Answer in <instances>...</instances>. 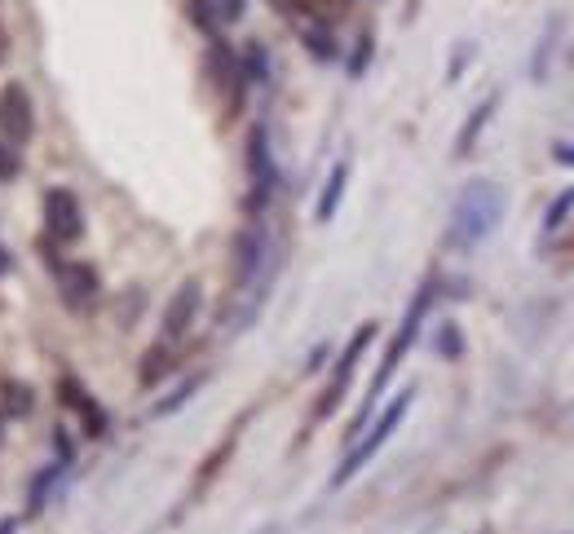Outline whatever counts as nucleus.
Instances as JSON below:
<instances>
[{"instance_id": "1", "label": "nucleus", "mask_w": 574, "mask_h": 534, "mask_svg": "<svg viewBox=\"0 0 574 534\" xmlns=\"http://www.w3.org/2000/svg\"><path fill=\"white\" fill-rule=\"evenodd\" d=\"M499 217H504V190H499L495 181H469V186L460 190V199H455V208H451L446 243L460 248V252H469L499 226Z\"/></svg>"}, {"instance_id": "2", "label": "nucleus", "mask_w": 574, "mask_h": 534, "mask_svg": "<svg viewBox=\"0 0 574 534\" xmlns=\"http://www.w3.org/2000/svg\"><path fill=\"white\" fill-rule=\"evenodd\" d=\"M433 296H438V283H424L416 296H411V305H407V314H402V327H398V336H393V345H389V354L385 362H380V371H376V380H371V393H367V407L363 415H358V424H354V433H363V424H367V415L371 407H376V398L385 393V384L393 380V371L402 367V358H407V349L416 345V336H420V323L429 318V309H433Z\"/></svg>"}, {"instance_id": "3", "label": "nucleus", "mask_w": 574, "mask_h": 534, "mask_svg": "<svg viewBox=\"0 0 574 534\" xmlns=\"http://www.w3.org/2000/svg\"><path fill=\"white\" fill-rule=\"evenodd\" d=\"M411 398H416V389H402L398 398L389 402V407H385V415H380V420H376V429H371V433L363 437V442H358L354 451L345 455V464H340L336 473H332V490H336V486H345L349 477H354V473H363V468L371 464V455H376L380 446L389 442V437H393V429H398V424H402V415L411 411Z\"/></svg>"}, {"instance_id": "4", "label": "nucleus", "mask_w": 574, "mask_h": 534, "mask_svg": "<svg viewBox=\"0 0 574 534\" xmlns=\"http://www.w3.org/2000/svg\"><path fill=\"white\" fill-rule=\"evenodd\" d=\"M371 336H376V323H363V327L354 331V340H349V345H345V354H340L336 371H332V380H327V393H323V402H318V420H323V415H332V411H336V402L345 398V384H349V376H354L358 358L367 354Z\"/></svg>"}, {"instance_id": "5", "label": "nucleus", "mask_w": 574, "mask_h": 534, "mask_svg": "<svg viewBox=\"0 0 574 534\" xmlns=\"http://www.w3.org/2000/svg\"><path fill=\"white\" fill-rule=\"evenodd\" d=\"M248 173H252V212H261L274 195V181H279V168L270 159V133L261 124L248 137Z\"/></svg>"}, {"instance_id": "6", "label": "nucleus", "mask_w": 574, "mask_h": 534, "mask_svg": "<svg viewBox=\"0 0 574 534\" xmlns=\"http://www.w3.org/2000/svg\"><path fill=\"white\" fill-rule=\"evenodd\" d=\"M45 221H49V239L53 243H76L84 234V212H80V199L71 190H49L45 195Z\"/></svg>"}, {"instance_id": "7", "label": "nucleus", "mask_w": 574, "mask_h": 534, "mask_svg": "<svg viewBox=\"0 0 574 534\" xmlns=\"http://www.w3.org/2000/svg\"><path fill=\"white\" fill-rule=\"evenodd\" d=\"M58 296L71 309H89L98 301V270L89 261H58Z\"/></svg>"}, {"instance_id": "8", "label": "nucleus", "mask_w": 574, "mask_h": 534, "mask_svg": "<svg viewBox=\"0 0 574 534\" xmlns=\"http://www.w3.org/2000/svg\"><path fill=\"white\" fill-rule=\"evenodd\" d=\"M0 124L9 128V142H27L31 137V98L23 84H5V93H0Z\"/></svg>"}, {"instance_id": "9", "label": "nucleus", "mask_w": 574, "mask_h": 534, "mask_svg": "<svg viewBox=\"0 0 574 534\" xmlns=\"http://www.w3.org/2000/svg\"><path fill=\"white\" fill-rule=\"evenodd\" d=\"M199 314V283H182L164 309V340H182Z\"/></svg>"}, {"instance_id": "10", "label": "nucleus", "mask_w": 574, "mask_h": 534, "mask_svg": "<svg viewBox=\"0 0 574 534\" xmlns=\"http://www.w3.org/2000/svg\"><path fill=\"white\" fill-rule=\"evenodd\" d=\"M345 181H349V164H336L332 173H327V186H323V195H318V221H332L336 217L340 195H345Z\"/></svg>"}, {"instance_id": "11", "label": "nucleus", "mask_w": 574, "mask_h": 534, "mask_svg": "<svg viewBox=\"0 0 574 534\" xmlns=\"http://www.w3.org/2000/svg\"><path fill=\"white\" fill-rule=\"evenodd\" d=\"M261 256H265V239H261L257 230H248V234L239 239V283H252V274H257Z\"/></svg>"}, {"instance_id": "12", "label": "nucleus", "mask_w": 574, "mask_h": 534, "mask_svg": "<svg viewBox=\"0 0 574 534\" xmlns=\"http://www.w3.org/2000/svg\"><path fill=\"white\" fill-rule=\"evenodd\" d=\"M495 102H499V98H486V102H482V106H477V111H473V120L464 124L460 142H455V151H460V155H469V151H473L477 133H482V128H486V120H491V115H495Z\"/></svg>"}, {"instance_id": "13", "label": "nucleus", "mask_w": 574, "mask_h": 534, "mask_svg": "<svg viewBox=\"0 0 574 534\" xmlns=\"http://www.w3.org/2000/svg\"><path fill=\"white\" fill-rule=\"evenodd\" d=\"M305 49H310L314 58L332 62V58H336V40H332V31H327V27H305Z\"/></svg>"}, {"instance_id": "14", "label": "nucleus", "mask_w": 574, "mask_h": 534, "mask_svg": "<svg viewBox=\"0 0 574 534\" xmlns=\"http://www.w3.org/2000/svg\"><path fill=\"white\" fill-rule=\"evenodd\" d=\"M168 371H173V358H168L164 345H155L151 354H146V362H142V384H155L159 376H168Z\"/></svg>"}, {"instance_id": "15", "label": "nucleus", "mask_w": 574, "mask_h": 534, "mask_svg": "<svg viewBox=\"0 0 574 534\" xmlns=\"http://www.w3.org/2000/svg\"><path fill=\"white\" fill-rule=\"evenodd\" d=\"M23 173V155H18V142H0V181H14Z\"/></svg>"}, {"instance_id": "16", "label": "nucleus", "mask_w": 574, "mask_h": 534, "mask_svg": "<svg viewBox=\"0 0 574 534\" xmlns=\"http://www.w3.org/2000/svg\"><path fill=\"white\" fill-rule=\"evenodd\" d=\"M570 208H574V190H566V195H561V199H557V204H552V208H548V221H544V230H548V234H552V230H557V226H561V221H566V217H570Z\"/></svg>"}, {"instance_id": "17", "label": "nucleus", "mask_w": 574, "mask_h": 534, "mask_svg": "<svg viewBox=\"0 0 574 534\" xmlns=\"http://www.w3.org/2000/svg\"><path fill=\"white\" fill-rule=\"evenodd\" d=\"M9 398H5V407L9 411H18V415H27L31 411V389H23V384H9Z\"/></svg>"}, {"instance_id": "18", "label": "nucleus", "mask_w": 574, "mask_h": 534, "mask_svg": "<svg viewBox=\"0 0 574 534\" xmlns=\"http://www.w3.org/2000/svg\"><path fill=\"white\" fill-rule=\"evenodd\" d=\"M464 349V340H460V331H455L451 323L442 327V336H438V354H446V358H455Z\"/></svg>"}, {"instance_id": "19", "label": "nucleus", "mask_w": 574, "mask_h": 534, "mask_svg": "<svg viewBox=\"0 0 574 534\" xmlns=\"http://www.w3.org/2000/svg\"><path fill=\"white\" fill-rule=\"evenodd\" d=\"M212 9H217V23H239L243 18V0H212Z\"/></svg>"}, {"instance_id": "20", "label": "nucleus", "mask_w": 574, "mask_h": 534, "mask_svg": "<svg viewBox=\"0 0 574 534\" xmlns=\"http://www.w3.org/2000/svg\"><path fill=\"white\" fill-rule=\"evenodd\" d=\"M367 58H371V36H363V40H358V53H354V62H349V76H363Z\"/></svg>"}, {"instance_id": "21", "label": "nucleus", "mask_w": 574, "mask_h": 534, "mask_svg": "<svg viewBox=\"0 0 574 534\" xmlns=\"http://www.w3.org/2000/svg\"><path fill=\"white\" fill-rule=\"evenodd\" d=\"M557 164H574V146L570 151H557Z\"/></svg>"}, {"instance_id": "22", "label": "nucleus", "mask_w": 574, "mask_h": 534, "mask_svg": "<svg viewBox=\"0 0 574 534\" xmlns=\"http://www.w3.org/2000/svg\"><path fill=\"white\" fill-rule=\"evenodd\" d=\"M18 530V521H0V534H14Z\"/></svg>"}, {"instance_id": "23", "label": "nucleus", "mask_w": 574, "mask_h": 534, "mask_svg": "<svg viewBox=\"0 0 574 534\" xmlns=\"http://www.w3.org/2000/svg\"><path fill=\"white\" fill-rule=\"evenodd\" d=\"M0 270H5V248H0Z\"/></svg>"}]
</instances>
